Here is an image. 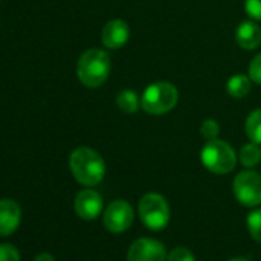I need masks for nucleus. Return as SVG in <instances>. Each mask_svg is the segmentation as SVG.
Returning a JSON list of instances; mask_svg holds the SVG:
<instances>
[{
  "label": "nucleus",
  "mask_w": 261,
  "mask_h": 261,
  "mask_svg": "<svg viewBox=\"0 0 261 261\" xmlns=\"http://www.w3.org/2000/svg\"><path fill=\"white\" fill-rule=\"evenodd\" d=\"M69 168L75 180L88 188L98 185L106 172L103 157L97 151L86 146L72 151L69 157Z\"/></svg>",
  "instance_id": "obj_1"
},
{
  "label": "nucleus",
  "mask_w": 261,
  "mask_h": 261,
  "mask_svg": "<svg viewBox=\"0 0 261 261\" xmlns=\"http://www.w3.org/2000/svg\"><path fill=\"white\" fill-rule=\"evenodd\" d=\"M111 72L109 56L97 48L85 51L77 62V77L86 88L101 86Z\"/></svg>",
  "instance_id": "obj_2"
},
{
  "label": "nucleus",
  "mask_w": 261,
  "mask_h": 261,
  "mask_svg": "<svg viewBox=\"0 0 261 261\" xmlns=\"http://www.w3.org/2000/svg\"><path fill=\"white\" fill-rule=\"evenodd\" d=\"M178 103V91L169 82H155L143 91L142 109L151 115H163Z\"/></svg>",
  "instance_id": "obj_3"
},
{
  "label": "nucleus",
  "mask_w": 261,
  "mask_h": 261,
  "mask_svg": "<svg viewBox=\"0 0 261 261\" xmlns=\"http://www.w3.org/2000/svg\"><path fill=\"white\" fill-rule=\"evenodd\" d=\"M201 163L207 171L217 175L229 174L237 165V155L232 146L223 140H209L201 149Z\"/></svg>",
  "instance_id": "obj_4"
},
{
  "label": "nucleus",
  "mask_w": 261,
  "mask_h": 261,
  "mask_svg": "<svg viewBox=\"0 0 261 261\" xmlns=\"http://www.w3.org/2000/svg\"><path fill=\"white\" fill-rule=\"evenodd\" d=\"M139 214L143 224L151 230L165 229L171 218V211L166 198L155 192L143 195L139 204Z\"/></svg>",
  "instance_id": "obj_5"
},
{
  "label": "nucleus",
  "mask_w": 261,
  "mask_h": 261,
  "mask_svg": "<svg viewBox=\"0 0 261 261\" xmlns=\"http://www.w3.org/2000/svg\"><path fill=\"white\" fill-rule=\"evenodd\" d=\"M233 195L243 206L261 204V174L255 171H243L233 180Z\"/></svg>",
  "instance_id": "obj_6"
},
{
  "label": "nucleus",
  "mask_w": 261,
  "mask_h": 261,
  "mask_svg": "<svg viewBox=\"0 0 261 261\" xmlns=\"http://www.w3.org/2000/svg\"><path fill=\"white\" fill-rule=\"evenodd\" d=\"M134 221V209L127 201L117 200L112 201L105 214H103V224L112 233H121L127 230Z\"/></svg>",
  "instance_id": "obj_7"
},
{
  "label": "nucleus",
  "mask_w": 261,
  "mask_h": 261,
  "mask_svg": "<svg viewBox=\"0 0 261 261\" xmlns=\"http://www.w3.org/2000/svg\"><path fill=\"white\" fill-rule=\"evenodd\" d=\"M166 249L154 238H140L127 250V261H165Z\"/></svg>",
  "instance_id": "obj_8"
},
{
  "label": "nucleus",
  "mask_w": 261,
  "mask_h": 261,
  "mask_svg": "<svg viewBox=\"0 0 261 261\" xmlns=\"http://www.w3.org/2000/svg\"><path fill=\"white\" fill-rule=\"evenodd\" d=\"M74 209L82 220H95L103 209L101 195L92 189L80 191L75 197Z\"/></svg>",
  "instance_id": "obj_9"
},
{
  "label": "nucleus",
  "mask_w": 261,
  "mask_h": 261,
  "mask_svg": "<svg viewBox=\"0 0 261 261\" xmlns=\"http://www.w3.org/2000/svg\"><path fill=\"white\" fill-rule=\"evenodd\" d=\"M129 40V27L124 20H109L101 30V42L108 49H118Z\"/></svg>",
  "instance_id": "obj_10"
},
{
  "label": "nucleus",
  "mask_w": 261,
  "mask_h": 261,
  "mask_svg": "<svg viewBox=\"0 0 261 261\" xmlns=\"http://www.w3.org/2000/svg\"><path fill=\"white\" fill-rule=\"evenodd\" d=\"M22 220L20 206L13 200H0V235L7 237L16 232Z\"/></svg>",
  "instance_id": "obj_11"
},
{
  "label": "nucleus",
  "mask_w": 261,
  "mask_h": 261,
  "mask_svg": "<svg viewBox=\"0 0 261 261\" xmlns=\"http://www.w3.org/2000/svg\"><path fill=\"white\" fill-rule=\"evenodd\" d=\"M235 42L241 49H256L261 45V28L252 20L241 22L235 31Z\"/></svg>",
  "instance_id": "obj_12"
},
{
  "label": "nucleus",
  "mask_w": 261,
  "mask_h": 261,
  "mask_svg": "<svg viewBox=\"0 0 261 261\" xmlns=\"http://www.w3.org/2000/svg\"><path fill=\"white\" fill-rule=\"evenodd\" d=\"M226 89H227V94L232 98L240 100V98L246 97L250 92V89H252V80L246 74H235V75H232L227 80Z\"/></svg>",
  "instance_id": "obj_13"
},
{
  "label": "nucleus",
  "mask_w": 261,
  "mask_h": 261,
  "mask_svg": "<svg viewBox=\"0 0 261 261\" xmlns=\"http://www.w3.org/2000/svg\"><path fill=\"white\" fill-rule=\"evenodd\" d=\"M115 103L118 106V109L124 114H136L139 111V108L142 106V97H139L134 91L130 89H124L120 91L117 94Z\"/></svg>",
  "instance_id": "obj_14"
},
{
  "label": "nucleus",
  "mask_w": 261,
  "mask_h": 261,
  "mask_svg": "<svg viewBox=\"0 0 261 261\" xmlns=\"http://www.w3.org/2000/svg\"><path fill=\"white\" fill-rule=\"evenodd\" d=\"M244 130H246V136L250 142L261 145V108L253 109L247 115Z\"/></svg>",
  "instance_id": "obj_15"
},
{
  "label": "nucleus",
  "mask_w": 261,
  "mask_h": 261,
  "mask_svg": "<svg viewBox=\"0 0 261 261\" xmlns=\"http://www.w3.org/2000/svg\"><path fill=\"white\" fill-rule=\"evenodd\" d=\"M240 162L244 168H255L261 163V145L258 143H247L240 149Z\"/></svg>",
  "instance_id": "obj_16"
},
{
  "label": "nucleus",
  "mask_w": 261,
  "mask_h": 261,
  "mask_svg": "<svg viewBox=\"0 0 261 261\" xmlns=\"http://www.w3.org/2000/svg\"><path fill=\"white\" fill-rule=\"evenodd\" d=\"M247 229L250 237L256 241L261 243V209H255L247 215Z\"/></svg>",
  "instance_id": "obj_17"
},
{
  "label": "nucleus",
  "mask_w": 261,
  "mask_h": 261,
  "mask_svg": "<svg viewBox=\"0 0 261 261\" xmlns=\"http://www.w3.org/2000/svg\"><path fill=\"white\" fill-rule=\"evenodd\" d=\"M200 133H201V136L209 142V140H215L217 137H218V134H220V126H218V123L215 121V120H212V118H207V120H204L203 123H201V126H200Z\"/></svg>",
  "instance_id": "obj_18"
},
{
  "label": "nucleus",
  "mask_w": 261,
  "mask_h": 261,
  "mask_svg": "<svg viewBox=\"0 0 261 261\" xmlns=\"http://www.w3.org/2000/svg\"><path fill=\"white\" fill-rule=\"evenodd\" d=\"M244 11L252 20L261 22V0H244Z\"/></svg>",
  "instance_id": "obj_19"
},
{
  "label": "nucleus",
  "mask_w": 261,
  "mask_h": 261,
  "mask_svg": "<svg viewBox=\"0 0 261 261\" xmlns=\"http://www.w3.org/2000/svg\"><path fill=\"white\" fill-rule=\"evenodd\" d=\"M249 77L253 83L261 85V53L256 54L249 65Z\"/></svg>",
  "instance_id": "obj_20"
},
{
  "label": "nucleus",
  "mask_w": 261,
  "mask_h": 261,
  "mask_svg": "<svg viewBox=\"0 0 261 261\" xmlns=\"http://www.w3.org/2000/svg\"><path fill=\"white\" fill-rule=\"evenodd\" d=\"M0 261H20V253L11 244H0Z\"/></svg>",
  "instance_id": "obj_21"
},
{
  "label": "nucleus",
  "mask_w": 261,
  "mask_h": 261,
  "mask_svg": "<svg viewBox=\"0 0 261 261\" xmlns=\"http://www.w3.org/2000/svg\"><path fill=\"white\" fill-rule=\"evenodd\" d=\"M168 261H197L194 253L186 249V247H177L174 249L169 256H168Z\"/></svg>",
  "instance_id": "obj_22"
},
{
  "label": "nucleus",
  "mask_w": 261,
  "mask_h": 261,
  "mask_svg": "<svg viewBox=\"0 0 261 261\" xmlns=\"http://www.w3.org/2000/svg\"><path fill=\"white\" fill-rule=\"evenodd\" d=\"M34 261H56V259H54V256H53L51 253L43 252V253H39V255L34 258Z\"/></svg>",
  "instance_id": "obj_23"
},
{
  "label": "nucleus",
  "mask_w": 261,
  "mask_h": 261,
  "mask_svg": "<svg viewBox=\"0 0 261 261\" xmlns=\"http://www.w3.org/2000/svg\"><path fill=\"white\" fill-rule=\"evenodd\" d=\"M229 261H249L247 258H232V259H229Z\"/></svg>",
  "instance_id": "obj_24"
}]
</instances>
